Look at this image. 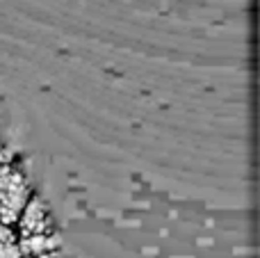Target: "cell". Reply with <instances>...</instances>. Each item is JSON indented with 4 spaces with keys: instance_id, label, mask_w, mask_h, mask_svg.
Listing matches in <instances>:
<instances>
[{
    "instance_id": "3",
    "label": "cell",
    "mask_w": 260,
    "mask_h": 258,
    "mask_svg": "<svg viewBox=\"0 0 260 258\" xmlns=\"http://www.w3.org/2000/svg\"><path fill=\"white\" fill-rule=\"evenodd\" d=\"M16 247L23 258H37L44 254H53L57 249V240L50 233H44V236H23L16 242Z\"/></svg>"
},
{
    "instance_id": "5",
    "label": "cell",
    "mask_w": 260,
    "mask_h": 258,
    "mask_svg": "<svg viewBox=\"0 0 260 258\" xmlns=\"http://www.w3.org/2000/svg\"><path fill=\"white\" fill-rule=\"evenodd\" d=\"M3 165H7V151H5V146H0V167Z\"/></svg>"
},
{
    "instance_id": "4",
    "label": "cell",
    "mask_w": 260,
    "mask_h": 258,
    "mask_svg": "<svg viewBox=\"0 0 260 258\" xmlns=\"http://www.w3.org/2000/svg\"><path fill=\"white\" fill-rule=\"evenodd\" d=\"M12 242H16L12 229L5 227V224H0V245H12Z\"/></svg>"
},
{
    "instance_id": "2",
    "label": "cell",
    "mask_w": 260,
    "mask_h": 258,
    "mask_svg": "<svg viewBox=\"0 0 260 258\" xmlns=\"http://www.w3.org/2000/svg\"><path fill=\"white\" fill-rule=\"evenodd\" d=\"M18 224H21L23 236H44V233H50V227H53L48 210L39 197H30V201L25 204L21 217H18Z\"/></svg>"
},
{
    "instance_id": "6",
    "label": "cell",
    "mask_w": 260,
    "mask_h": 258,
    "mask_svg": "<svg viewBox=\"0 0 260 258\" xmlns=\"http://www.w3.org/2000/svg\"><path fill=\"white\" fill-rule=\"evenodd\" d=\"M37 258H53V254H44V256H37Z\"/></svg>"
},
{
    "instance_id": "1",
    "label": "cell",
    "mask_w": 260,
    "mask_h": 258,
    "mask_svg": "<svg viewBox=\"0 0 260 258\" xmlns=\"http://www.w3.org/2000/svg\"><path fill=\"white\" fill-rule=\"evenodd\" d=\"M30 197L32 192L25 176L12 165H3L0 167V224L9 227L18 222Z\"/></svg>"
}]
</instances>
